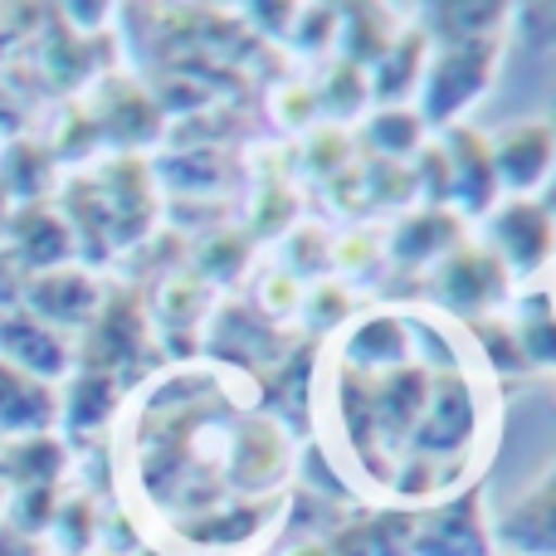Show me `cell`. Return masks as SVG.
<instances>
[{"label": "cell", "instance_id": "cell-1", "mask_svg": "<svg viewBox=\"0 0 556 556\" xmlns=\"http://www.w3.org/2000/svg\"><path fill=\"white\" fill-rule=\"evenodd\" d=\"M0 362L15 366V371L35 376V381H49V376L64 371L68 352L64 337L54 327H45L39 317H0Z\"/></svg>", "mask_w": 556, "mask_h": 556}, {"label": "cell", "instance_id": "cell-2", "mask_svg": "<svg viewBox=\"0 0 556 556\" xmlns=\"http://www.w3.org/2000/svg\"><path fill=\"white\" fill-rule=\"evenodd\" d=\"M556 162V137L547 127H513L498 137V152H493V172L508 176L513 186H538Z\"/></svg>", "mask_w": 556, "mask_h": 556}, {"label": "cell", "instance_id": "cell-3", "mask_svg": "<svg viewBox=\"0 0 556 556\" xmlns=\"http://www.w3.org/2000/svg\"><path fill=\"white\" fill-rule=\"evenodd\" d=\"M29 303H35V317H45V327L49 323H84V317L98 313V288L74 269H49L45 278H35Z\"/></svg>", "mask_w": 556, "mask_h": 556}, {"label": "cell", "instance_id": "cell-4", "mask_svg": "<svg viewBox=\"0 0 556 556\" xmlns=\"http://www.w3.org/2000/svg\"><path fill=\"white\" fill-rule=\"evenodd\" d=\"M49 420H54V395H49V386L0 362V430L29 434Z\"/></svg>", "mask_w": 556, "mask_h": 556}, {"label": "cell", "instance_id": "cell-5", "mask_svg": "<svg viewBox=\"0 0 556 556\" xmlns=\"http://www.w3.org/2000/svg\"><path fill=\"white\" fill-rule=\"evenodd\" d=\"M489 78V49H459V54L440 59L430 78V117H450L479 93V84Z\"/></svg>", "mask_w": 556, "mask_h": 556}, {"label": "cell", "instance_id": "cell-6", "mask_svg": "<svg viewBox=\"0 0 556 556\" xmlns=\"http://www.w3.org/2000/svg\"><path fill=\"white\" fill-rule=\"evenodd\" d=\"M498 240L508 244V254L518 264H538L542 254H547V244H552V225H547V215H542L538 205L518 201V205H508V211L498 215Z\"/></svg>", "mask_w": 556, "mask_h": 556}, {"label": "cell", "instance_id": "cell-7", "mask_svg": "<svg viewBox=\"0 0 556 556\" xmlns=\"http://www.w3.org/2000/svg\"><path fill=\"white\" fill-rule=\"evenodd\" d=\"M15 240H20V254H25L29 264H39V269H49V264H64L68 254V230L59 215L49 211H20L15 215Z\"/></svg>", "mask_w": 556, "mask_h": 556}, {"label": "cell", "instance_id": "cell-8", "mask_svg": "<svg viewBox=\"0 0 556 556\" xmlns=\"http://www.w3.org/2000/svg\"><path fill=\"white\" fill-rule=\"evenodd\" d=\"M503 288V269L493 254H454L444 269V293L464 298V303H493V293Z\"/></svg>", "mask_w": 556, "mask_h": 556}, {"label": "cell", "instance_id": "cell-9", "mask_svg": "<svg viewBox=\"0 0 556 556\" xmlns=\"http://www.w3.org/2000/svg\"><path fill=\"white\" fill-rule=\"evenodd\" d=\"M450 156L459 162V176H464V191H469V205H489L493 201V152L479 142V137H469V132H459L450 142Z\"/></svg>", "mask_w": 556, "mask_h": 556}, {"label": "cell", "instance_id": "cell-10", "mask_svg": "<svg viewBox=\"0 0 556 556\" xmlns=\"http://www.w3.org/2000/svg\"><path fill=\"white\" fill-rule=\"evenodd\" d=\"M508 538L528 552H556V479L542 489V498L532 508H522V518L513 522Z\"/></svg>", "mask_w": 556, "mask_h": 556}, {"label": "cell", "instance_id": "cell-11", "mask_svg": "<svg viewBox=\"0 0 556 556\" xmlns=\"http://www.w3.org/2000/svg\"><path fill=\"white\" fill-rule=\"evenodd\" d=\"M376 137H386V147H391V152H405V147H415V117L410 113L381 117V123H376Z\"/></svg>", "mask_w": 556, "mask_h": 556}, {"label": "cell", "instance_id": "cell-12", "mask_svg": "<svg viewBox=\"0 0 556 556\" xmlns=\"http://www.w3.org/2000/svg\"><path fill=\"white\" fill-rule=\"evenodd\" d=\"M15 298V264L0 254V303H10Z\"/></svg>", "mask_w": 556, "mask_h": 556}]
</instances>
